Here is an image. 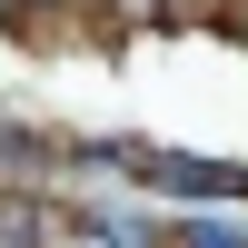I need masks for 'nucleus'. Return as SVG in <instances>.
Returning a JSON list of instances; mask_svg holds the SVG:
<instances>
[{
  "mask_svg": "<svg viewBox=\"0 0 248 248\" xmlns=\"http://www.w3.org/2000/svg\"><path fill=\"white\" fill-rule=\"evenodd\" d=\"M179 248H238V238H229V229H189Z\"/></svg>",
  "mask_w": 248,
  "mask_h": 248,
  "instance_id": "nucleus-1",
  "label": "nucleus"
}]
</instances>
